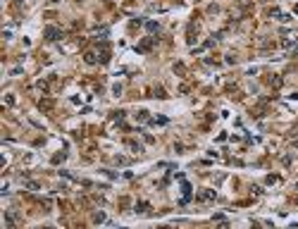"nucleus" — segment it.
Returning <instances> with one entry per match:
<instances>
[{"mask_svg":"<svg viewBox=\"0 0 298 229\" xmlns=\"http://www.w3.org/2000/svg\"><path fill=\"white\" fill-rule=\"evenodd\" d=\"M45 38H48V41H60V38H62V31L48 26V29H45Z\"/></svg>","mask_w":298,"mask_h":229,"instance_id":"1","label":"nucleus"},{"mask_svg":"<svg viewBox=\"0 0 298 229\" xmlns=\"http://www.w3.org/2000/svg\"><path fill=\"white\" fill-rule=\"evenodd\" d=\"M145 26L150 29V31H157V22H148V24H145Z\"/></svg>","mask_w":298,"mask_h":229,"instance_id":"2","label":"nucleus"},{"mask_svg":"<svg viewBox=\"0 0 298 229\" xmlns=\"http://www.w3.org/2000/svg\"><path fill=\"white\" fill-rule=\"evenodd\" d=\"M145 208H148L145 203H141V205H136V213H145Z\"/></svg>","mask_w":298,"mask_h":229,"instance_id":"3","label":"nucleus"}]
</instances>
